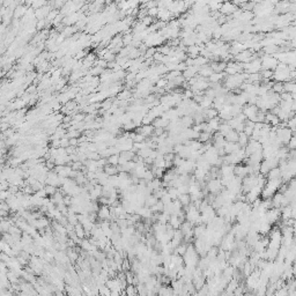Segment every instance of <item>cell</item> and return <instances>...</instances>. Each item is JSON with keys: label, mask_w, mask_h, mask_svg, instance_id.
Returning <instances> with one entry per match:
<instances>
[{"label": "cell", "mask_w": 296, "mask_h": 296, "mask_svg": "<svg viewBox=\"0 0 296 296\" xmlns=\"http://www.w3.org/2000/svg\"><path fill=\"white\" fill-rule=\"evenodd\" d=\"M236 10H237V6H236L234 2H231V1H226V2H223V4L221 5V7H220L219 10L221 14L228 16L230 14L233 15Z\"/></svg>", "instance_id": "1"}, {"label": "cell", "mask_w": 296, "mask_h": 296, "mask_svg": "<svg viewBox=\"0 0 296 296\" xmlns=\"http://www.w3.org/2000/svg\"><path fill=\"white\" fill-rule=\"evenodd\" d=\"M75 233H77V236L79 238L83 239L85 238V236H86V230L83 228V226L79 222L78 224H75Z\"/></svg>", "instance_id": "6"}, {"label": "cell", "mask_w": 296, "mask_h": 296, "mask_svg": "<svg viewBox=\"0 0 296 296\" xmlns=\"http://www.w3.org/2000/svg\"><path fill=\"white\" fill-rule=\"evenodd\" d=\"M130 96H131V92L130 90H124V92H122V93H119L117 95V98L119 101H122V100H130Z\"/></svg>", "instance_id": "12"}, {"label": "cell", "mask_w": 296, "mask_h": 296, "mask_svg": "<svg viewBox=\"0 0 296 296\" xmlns=\"http://www.w3.org/2000/svg\"><path fill=\"white\" fill-rule=\"evenodd\" d=\"M119 156H120V154H112L111 156L108 157V162L112 165H118L119 164Z\"/></svg>", "instance_id": "9"}, {"label": "cell", "mask_w": 296, "mask_h": 296, "mask_svg": "<svg viewBox=\"0 0 296 296\" xmlns=\"http://www.w3.org/2000/svg\"><path fill=\"white\" fill-rule=\"evenodd\" d=\"M154 130H155V128H154V125H152V124L143 125V126H141L140 128L137 130V133H141L142 135H145V137L147 138V137H149V135L153 134Z\"/></svg>", "instance_id": "3"}, {"label": "cell", "mask_w": 296, "mask_h": 296, "mask_svg": "<svg viewBox=\"0 0 296 296\" xmlns=\"http://www.w3.org/2000/svg\"><path fill=\"white\" fill-rule=\"evenodd\" d=\"M141 22H142L145 26H147V27H148V26H151V24H152V22H153V18H152V16H149V15H147V16H145V18L141 19Z\"/></svg>", "instance_id": "14"}, {"label": "cell", "mask_w": 296, "mask_h": 296, "mask_svg": "<svg viewBox=\"0 0 296 296\" xmlns=\"http://www.w3.org/2000/svg\"><path fill=\"white\" fill-rule=\"evenodd\" d=\"M97 215H98V219L101 220H111V213H110V208L108 207V205H102L97 212Z\"/></svg>", "instance_id": "2"}, {"label": "cell", "mask_w": 296, "mask_h": 296, "mask_svg": "<svg viewBox=\"0 0 296 296\" xmlns=\"http://www.w3.org/2000/svg\"><path fill=\"white\" fill-rule=\"evenodd\" d=\"M261 65H263V67L265 69H272L273 67H275V65H277V60L273 57H265L263 59Z\"/></svg>", "instance_id": "4"}, {"label": "cell", "mask_w": 296, "mask_h": 296, "mask_svg": "<svg viewBox=\"0 0 296 296\" xmlns=\"http://www.w3.org/2000/svg\"><path fill=\"white\" fill-rule=\"evenodd\" d=\"M104 171L106 172V175L108 176H114V175H117L119 170H118V168H117V165H105L104 167Z\"/></svg>", "instance_id": "7"}, {"label": "cell", "mask_w": 296, "mask_h": 296, "mask_svg": "<svg viewBox=\"0 0 296 296\" xmlns=\"http://www.w3.org/2000/svg\"><path fill=\"white\" fill-rule=\"evenodd\" d=\"M157 14H159V7H153L148 10V15L152 18H157Z\"/></svg>", "instance_id": "13"}, {"label": "cell", "mask_w": 296, "mask_h": 296, "mask_svg": "<svg viewBox=\"0 0 296 296\" xmlns=\"http://www.w3.org/2000/svg\"><path fill=\"white\" fill-rule=\"evenodd\" d=\"M26 13H27L26 7H24L23 5H18V6L15 7V10H14V18H15V19L21 18L22 15H26Z\"/></svg>", "instance_id": "5"}, {"label": "cell", "mask_w": 296, "mask_h": 296, "mask_svg": "<svg viewBox=\"0 0 296 296\" xmlns=\"http://www.w3.org/2000/svg\"><path fill=\"white\" fill-rule=\"evenodd\" d=\"M125 290H126L127 295H137L138 294V289H137V287H134V285H127Z\"/></svg>", "instance_id": "10"}, {"label": "cell", "mask_w": 296, "mask_h": 296, "mask_svg": "<svg viewBox=\"0 0 296 296\" xmlns=\"http://www.w3.org/2000/svg\"><path fill=\"white\" fill-rule=\"evenodd\" d=\"M105 68L101 66H94L93 68H90L89 69V72H88V74H92L93 77H96V75H100V74H102L103 72H104Z\"/></svg>", "instance_id": "8"}, {"label": "cell", "mask_w": 296, "mask_h": 296, "mask_svg": "<svg viewBox=\"0 0 296 296\" xmlns=\"http://www.w3.org/2000/svg\"><path fill=\"white\" fill-rule=\"evenodd\" d=\"M44 189H45V191L48 193V196H53L56 192H57V186H53V185H50V184H47L45 186H44Z\"/></svg>", "instance_id": "11"}]
</instances>
